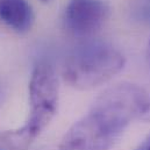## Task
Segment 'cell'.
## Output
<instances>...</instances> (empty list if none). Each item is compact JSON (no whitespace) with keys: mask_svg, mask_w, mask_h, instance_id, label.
<instances>
[{"mask_svg":"<svg viewBox=\"0 0 150 150\" xmlns=\"http://www.w3.org/2000/svg\"><path fill=\"white\" fill-rule=\"evenodd\" d=\"M150 110L142 86L120 83L101 92L84 116L64 134L58 150H108L126 128Z\"/></svg>","mask_w":150,"mask_h":150,"instance_id":"6da1fadb","label":"cell"},{"mask_svg":"<svg viewBox=\"0 0 150 150\" xmlns=\"http://www.w3.org/2000/svg\"><path fill=\"white\" fill-rule=\"evenodd\" d=\"M30 111L26 123L0 135L9 150H28L35 140L49 126L57 113L58 81L54 69L41 63L35 67L29 81Z\"/></svg>","mask_w":150,"mask_h":150,"instance_id":"7a4b0ae2","label":"cell"},{"mask_svg":"<svg viewBox=\"0 0 150 150\" xmlns=\"http://www.w3.org/2000/svg\"><path fill=\"white\" fill-rule=\"evenodd\" d=\"M125 63V56L112 45L88 43L76 49L68 57L63 77L74 88L92 90L117 75Z\"/></svg>","mask_w":150,"mask_h":150,"instance_id":"3957f363","label":"cell"},{"mask_svg":"<svg viewBox=\"0 0 150 150\" xmlns=\"http://www.w3.org/2000/svg\"><path fill=\"white\" fill-rule=\"evenodd\" d=\"M110 15L108 6L101 0H70L64 11L67 30L78 38L98 33Z\"/></svg>","mask_w":150,"mask_h":150,"instance_id":"277c9868","label":"cell"},{"mask_svg":"<svg viewBox=\"0 0 150 150\" xmlns=\"http://www.w3.org/2000/svg\"><path fill=\"white\" fill-rule=\"evenodd\" d=\"M0 18L12 29L25 33L34 23V11L27 0H0Z\"/></svg>","mask_w":150,"mask_h":150,"instance_id":"5b68a950","label":"cell"},{"mask_svg":"<svg viewBox=\"0 0 150 150\" xmlns=\"http://www.w3.org/2000/svg\"><path fill=\"white\" fill-rule=\"evenodd\" d=\"M135 150H150V133Z\"/></svg>","mask_w":150,"mask_h":150,"instance_id":"8992f818","label":"cell"},{"mask_svg":"<svg viewBox=\"0 0 150 150\" xmlns=\"http://www.w3.org/2000/svg\"><path fill=\"white\" fill-rule=\"evenodd\" d=\"M42 1H43V2H47V1H49V0H42Z\"/></svg>","mask_w":150,"mask_h":150,"instance_id":"52a82bcc","label":"cell"},{"mask_svg":"<svg viewBox=\"0 0 150 150\" xmlns=\"http://www.w3.org/2000/svg\"><path fill=\"white\" fill-rule=\"evenodd\" d=\"M149 50H150V40H149Z\"/></svg>","mask_w":150,"mask_h":150,"instance_id":"ba28073f","label":"cell"}]
</instances>
